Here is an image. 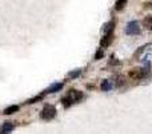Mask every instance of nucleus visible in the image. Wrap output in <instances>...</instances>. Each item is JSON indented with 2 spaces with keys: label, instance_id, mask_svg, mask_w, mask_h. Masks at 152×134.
Returning <instances> with one entry per match:
<instances>
[{
  "label": "nucleus",
  "instance_id": "f257e3e1",
  "mask_svg": "<svg viewBox=\"0 0 152 134\" xmlns=\"http://www.w3.org/2000/svg\"><path fill=\"white\" fill-rule=\"evenodd\" d=\"M83 98V93L77 91V90H69L68 94L64 98H61V103L64 105V107H69L72 103H76Z\"/></svg>",
  "mask_w": 152,
  "mask_h": 134
},
{
  "label": "nucleus",
  "instance_id": "f03ea898",
  "mask_svg": "<svg viewBox=\"0 0 152 134\" xmlns=\"http://www.w3.org/2000/svg\"><path fill=\"white\" fill-rule=\"evenodd\" d=\"M55 115H56V109H55V106H52V105L44 106V109H43L42 113H40V118L44 119V121H50V119L55 118Z\"/></svg>",
  "mask_w": 152,
  "mask_h": 134
},
{
  "label": "nucleus",
  "instance_id": "7ed1b4c3",
  "mask_svg": "<svg viewBox=\"0 0 152 134\" xmlns=\"http://www.w3.org/2000/svg\"><path fill=\"white\" fill-rule=\"evenodd\" d=\"M140 32V26L136 20H132L127 24L126 27V34L127 35H137Z\"/></svg>",
  "mask_w": 152,
  "mask_h": 134
},
{
  "label": "nucleus",
  "instance_id": "20e7f679",
  "mask_svg": "<svg viewBox=\"0 0 152 134\" xmlns=\"http://www.w3.org/2000/svg\"><path fill=\"white\" fill-rule=\"evenodd\" d=\"M148 71H145L144 68H132L131 71H129L128 75L131 76L132 79H142L143 76H145V74H147Z\"/></svg>",
  "mask_w": 152,
  "mask_h": 134
},
{
  "label": "nucleus",
  "instance_id": "39448f33",
  "mask_svg": "<svg viewBox=\"0 0 152 134\" xmlns=\"http://www.w3.org/2000/svg\"><path fill=\"white\" fill-rule=\"evenodd\" d=\"M112 40H113V32H111V34H104V36L100 40V46H102V47H108V46L112 43Z\"/></svg>",
  "mask_w": 152,
  "mask_h": 134
},
{
  "label": "nucleus",
  "instance_id": "423d86ee",
  "mask_svg": "<svg viewBox=\"0 0 152 134\" xmlns=\"http://www.w3.org/2000/svg\"><path fill=\"white\" fill-rule=\"evenodd\" d=\"M13 127H15V125L12 122H4V125L0 129V134H10L13 130Z\"/></svg>",
  "mask_w": 152,
  "mask_h": 134
},
{
  "label": "nucleus",
  "instance_id": "0eeeda50",
  "mask_svg": "<svg viewBox=\"0 0 152 134\" xmlns=\"http://www.w3.org/2000/svg\"><path fill=\"white\" fill-rule=\"evenodd\" d=\"M63 86L64 84L60 83V82H59V83H53V84H51L47 90H45V93H48V94H51V93H58V91H60V90L63 89Z\"/></svg>",
  "mask_w": 152,
  "mask_h": 134
},
{
  "label": "nucleus",
  "instance_id": "6e6552de",
  "mask_svg": "<svg viewBox=\"0 0 152 134\" xmlns=\"http://www.w3.org/2000/svg\"><path fill=\"white\" fill-rule=\"evenodd\" d=\"M113 28H115V21L111 20L103 26V32L104 34H111V32H113Z\"/></svg>",
  "mask_w": 152,
  "mask_h": 134
},
{
  "label": "nucleus",
  "instance_id": "1a4fd4ad",
  "mask_svg": "<svg viewBox=\"0 0 152 134\" xmlns=\"http://www.w3.org/2000/svg\"><path fill=\"white\" fill-rule=\"evenodd\" d=\"M18 110H19V106L18 105H11V106H8L7 109H4V114H5V115H11V114L16 113Z\"/></svg>",
  "mask_w": 152,
  "mask_h": 134
},
{
  "label": "nucleus",
  "instance_id": "9d476101",
  "mask_svg": "<svg viewBox=\"0 0 152 134\" xmlns=\"http://www.w3.org/2000/svg\"><path fill=\"white\" fill-rule=\"evenodd\" d=\"M127 4V0H116L115 3V10L116 11H121Z\"/></svg>",
  "mask_w": 152,
  "mask_h": 134
},
{
  "label": "nucleus",
  "instance_id": "9b49d317",
  "mask_svg": "<svg viewBox=\"0 0 152 134\" xmlns=\"http://www.w3.org/2000/svg\"><path fill=\"white\" fill-rule=\"evenodd\" d=\"M143 24H144L145 28H148V30H151V31H152V15L147 16V18H144V20H143Z\"/></svg>",
  "mask_w": 152,
  "mask_h": 134
},
{
  "label": "nucleus",
  "instance_id": "f8f14e48",
  "mask_svg": "<svg viewBox=\"0 0 152 134\" xmlns=\"http://www.w3.org/2000/svg\"><path fill=\"white\" fill-rule=\"evenodd\" d=\"M112 89V83H111L108 79H105V81L102 82V90L103 91H108V90Z\"/></svg>",
  "mask_w": 152,
  "mask_h": 134
},
{
  "label": "nucleus",
  "instance_id": "ddd939ff",
  "mask_svg": "<svg viewBox=\"0 0 152 134\" xmlns=\"http://www.w3.org/2000/svg\"><path fill=\"white\" fill-rule=\"evenodd\" d=\"M81 74V70H75V71H71V73L68 74V78H72V79H75V78H77L79 75Z\"/></svg>",
  "mask_w": 152,
  "mask_h": 134
},
{
  "label": "nucleus",
  "instance_id": "4468645a",
  "mask_svg": "<svg viewBox=\"0 0 152 134\" xmlns=\"http://www.w3.org/2000/svg\"><path fill=\"white\" fill-rule=\"evenodd\" d=\"M103 56H104V51H103V50H99L96 54H95V61H99V59L103 58Z\"/></svg>",
  "mask_w": 152,
  "mask_h": 134
},
{
  "label": "nucleus",
  "instance_id": "2eb2a0df",
  "mask_svg": "<svg viewBox=\"0 0 152 134\" xmlns=\"http://www.w3.org/2000/svg\"><path fill=\"white\" fill-rule=\"evenodd\" d=\"M43 98V95H37V97H35V98H32V99H29L27 103H35V102H37V101H40Z\"/></svg>",
  "mask_w": 152,
  "mask_h": 134
}]
</instances>
